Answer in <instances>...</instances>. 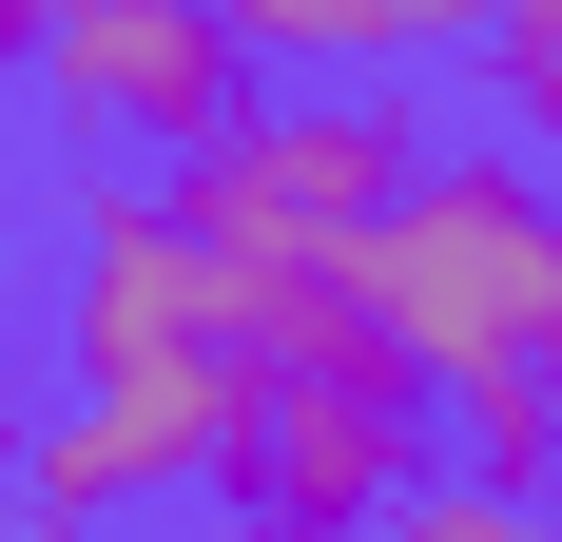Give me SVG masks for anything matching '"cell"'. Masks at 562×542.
<instances>
[{
    "label": "cell",
    "mask_w": 562,
    "mask_h": 542,
    "mask_svg": "<svg viewBox=\"0 0 562 542\" xmlns=\"http://www.w3.org/2000/svg\"><path fill=\"white\" fill-rule=\"evenodd\" d=\"M349 310H369V349H389L427 407H465V387H562V174L427 136V174H407L389 214H369V252H349Z\"/></svg>",
    "instance_id": "6da1fadb"
},
{
    "label": "cell",
    "mask_w": 562,
    "mask_h": 542,
    "mask_svg": "<svg viewBox=\"0 0 562 542\" xmlns=\"http://www.w3.org/2000/svg\"><path fill=\"white\" fill-rule=\"evenodd\" d=\"M427 465H447L427 387L389 349H330V369H252V427L194 504H214V542H389L427 504Z\"/></svg>",
    "instance_id": "7a4b0ae2"
},
{
    "label": "cell",
    "mask_w": 562,
    "mask_h": 542,
    "mask_svg": "<svg viewBox=\"0 0 562 542\" xmlns=\"http://www.w3.org/2000/svg\"><path fill=\"white\" fill-rule=\"evenodd\" d=\"M40 116L78 156H214L252 116L233 0H40Z\"/></svg>",
    "instance_id": "3957f363"
},
{
    "label": "cell",
    "mask_w": 562,
    "mask_h": 542,
    "mask_svg": "<svg viewBox=\"0 0 562 542\" xmlns=\"http://www.w3.org/2000/svg\"><path fill=\"white\" fill-rule=\"evenodd\" d=\"M58 349H78V387L233 369L214 349V271H194V233H175L156 174H78V214H58Z\"/></svg>",
    "instance_id": "277c9868"
},
{
    "label": "cell",
    "mask_w": 562,
    "mask_h": 542,
    "mask_svg": "<svg viewBox=\"0 0 562 542\" xmlns=\"http://www.w3.org/2000/svg\"><path fill=\"white\" fill-rule=\"evenodd\" d=\"M465 78H485V116H505V156H524V174H562V0L465 20Z\"/></svg>",
    "instance_id": "5b68a950"
},
{
    "label": "cell",
    "mask_w": 562,
    "mask_h": 542,
    "mask_svg": "<svg viewBox=\"0 0 562 542\" xmlns=\"http://www.w3.org/2000/svg\"><path fill=\"white\" fill-rule=\"evenodd\" d=\"M0 349H20V214H0ZM0 485H20V407H0Z\"/></svg>",
    "instance_id": "8992f818"
},
{
    "label": "cell",
    "mask_w": 562,
    "mask_h": 542,
    "mask_svg": "<svg viewBox=\"0 0 562 542\" xmlns=\"http://www.w3.org/2000/svg\"><path fill=\"white\" fill-rule=\"evenodd\" d=\"M0 78H40V0H0Z\"/></svg>",
    "instance_id": "52a82bcc"
},
{
    "label": "cell",
    "mask_w": 562,
    "mask_h": 542,
    "mask_svg": "<svg viewBox=\"0 0 562 542\" xmlns=\"http://www.w3.org/2000/svg\"><path fill=\"white\" fill-rule=\"evenodd\" d=\"M524 504H543V523H562V445H543V485H524Z\"/></svg>",
    "instance_id": "ba28073f"
},
{
    "label": "cell",
    "mask_w": 562,
    "mask_h": 542,
    "mask_svg": "<svg viewBox=\"0 0 562 542\" xmlns=\"http://www.w3.org/2000/svg\"><path fill=\"white\" fill-rule=\"evenodd\" d=\"M20 542H116V523H20Z\"/></svg>",
    "instance_id": "9c48e42d"
},
{
    "label": "cell",
    "mask_w": 562,
    "mask_h": 542,
    "mask_svg": "<svg viewBox=\"0 0 562 542\" xmlns=\"http://www.w3.org/2000/svg\"><path fill=\"white\" fill-rule=\"evenodd\" d=\"M0 504H20V485H0Z\"/></svg>",
    "instance_id": "30bf717a"
}]
</instances>
